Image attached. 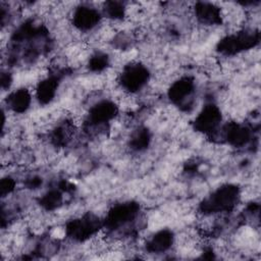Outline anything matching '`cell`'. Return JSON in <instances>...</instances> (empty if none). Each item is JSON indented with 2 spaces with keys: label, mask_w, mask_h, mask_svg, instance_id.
<instances>
[{
  "label": "cell",
  "mask_w": 261,
  "mask_h": 261,
  "mask_svg": "<svg viewBox=\"0 0 261 261\" xmlns=\"http://www.w3.org/2000/svg\"><path fill=\"white\" fill-rule=\"evenodd\" d=\"M197 17L204 23L212 24L221 21V14L218 7L210 3H198L196 5Z\"/></svg>",
  "instance_id": "cell-10"
},
{
  "label": "cell",
  "mask_w": 261,
  "mask_h": 261,
  "mask_svg": "<svg viewBox=\"0 0 261 261\" xmlns=\"http://www.w3.org/2000/svg\"><path fill=\"white\" fill-rule=\"evenodd\" d=\"M194 92V83L191 79L185 77L177 82H175L170 90H169V97L175 103H182L185 102L188 97Z\"/></svg>",
  "instance_id": "cell-8"
},
{
  "label": "cell",
  "mask_w": 261,
  "mask_h": 261,
  "mask_svg": "<svg viewBox=\"0 0 261 261\" xmlns=\"http://www.w3.org/2000/svg\"><path fill=\"white\" fill-rule=\"evenodd\" d=\"M238 200V189L232 186H223L215 191L202 204L205 213H217L227 211L234 206Z\"/></svg>",
  "instance_id": "cell-1"
},
{
  "label": "cell",
  "mask_w": 261,
  "mask_h": 261,
  "mask_svg": "<svg viewBox=\"0 0 261 261\" xmlns=\"http://www.w3.org/2000/svg\"><path fill=\"white\" fill-rule=\"evenodd\" d=\"M115 113V105L108 101H103L91 108L88 121L92 125H101L102 123L108 122L111 118H113Z\"/></svg>",
  "instance_id": "cell-7"
},
{
  "label": "cell",
  "mask_w": 261,
  "mask_h": 261,
  "mask_svg": "<svg viewBox=\"0 0 261 261\" xmlns=\"http://www.w3.org/2000/svg\"><path fill=\"white\" fill-rule=\"evenodd\" d=\"M107 57L104 54H96L94 56H92V58L89 61V67L92 70L95 71H100L102 69H104L107 65Z\"/></svg>",
  "instance_id": "cell-16"
},
{
  "label": "cell",
  "mask_w": 261,
  "mask_h": 261,
  "mask_svg": "<svg viewBox=\"0 0 261 261\" xmlns=\"http://www.w3.org/2000/svg\"><path fill=\"white\" fill-rule=\"evenodd\" d=\"M61 202V196L58 192H50L42 199V205L47 209H53L57 207Z\"/></svg>",
  "instance_id": "cell-15"
},
{
  "label": "cell",
  "mask_w": 261,
  "mask_h": 261,
  "mask_svg": "<svg viewBox=\"0 0 261 261\" xmlns=\"http://www.w3.org/2000/svg\"><path fill=\"white\" fill-rule=\"evenodd\" d=\"M148 77L149 72L145 66L139 63H133L124 67L120 76V83L126 91L136 92L145 86Z\"/></svg>",
  "instance_id": "cell-2"
},
{
  "label": "cell",
  "mask_w": 261,
  "mask_h": 261,
  "mask_svg": "<svg viewBox=\"0 0 261 261\" xmlns=\"http://www.w3.org/2000/svg\"><path fill=\"white\" fill-rule=\"evenodd\" d=\"M14 188V181L10 177L3 178L1 181V195L4 197L6 194L10 193Z\"/></svg>",
  "instance_id": "cell-17"
},
{
  "label": "cell",
  "mask_w": 261,
  "mask_h": 261,
  "mask_svg": "<svg viewBox=\"0 0 261 261\" xmlns=\"http://www.w3.org/2000/svg\"><path fill=\"white\" fill-rule=\"evenodd\" d=\"M6 102L7 107H9L12 111L21 113L29 108L31 103V95L27 89H18L7 96Z\"/></svg>",
  "instance_id": "cell-9"
},
{
  "label": "cell",
  "mask_w": 261,
  "mask_h": 261,
  "mask_svg": "<svg viewBox=\"0 0 261 261\" xmlns=\"http://www.w3.org/2000/svg\"><path fill=\"white\" fill-rule=\"evenodd\" d=\"M99 227V219L93 215H87L81 219H75L67 224V232L76 240H85L95 233Z\"/></svg>",
  "instance_id": "cell-3"
},
{
  "label": "cell",
  "mask_w": 261,
  "mask_h": 261,
  "mask_svg": "<svg viewBox=\"0 0 261 261\" xmlns=\"http://www.w3.org/2000/svg\"><path fill=\"white\" fill-rule=\"evenodd\" d=\"M58 87V82L55 76H48L41 81L37 89V96L40 102L48 103L50 102L56 93Z\"/></svg>",
  "instance_id": "cell-11"
},
{
  "label": "cell",
  "mask_w": 261,
  "mask_h": 261,
  "mask_svg": "<svg viewBox=\"0 0 261 261\" xmlns=\"http://www.w3.org/2000/svg\"><path fill=\"white\" fill-rule=\"evenodd\" d=\"M149 141H150V137L148 132L146 129H143L136 133V135H134L130 141V145H132V148L135 150H142L146 148V146H148Z\"/></svg>",
  "instance_id": "cell-13"
},
{
  "label": "cell",
  "mask_w": 261,
  "mask_h": 261,
  "mask_svg": "<svg viewBox=\"0 0 261 261\" xmlns=\"http://www.w3.org/2000/svg\"><path fill=\"white\" fill-rule=\"evenodd\" d=\"M100 20V13L93 7L81 6L73 13L72 21L74 25L83 31L93 29Z\"/></svg>",
  "instance_id": "cell-5"
},
{
  "label": "cell",
  "mask_w": 261,
  "mask_h": 261,
  "mask_svg": "<svg viewBox=\"0 0 261 261\" xmlns=\"http://www.w3.org/2000/svg\"><path fill=\"white\" fill-rule=\"evenodd\" d=\"M105 13L114 19L121 18L124 14L123 5L118 2H107Z\"/></svg>",
  "instance_id": "cell-14"
},
{
  "label": "cell",
  "mask_w": 261,
  "mask_h": 261,
  "mask_svg": "<svg viewBox=\"0 0 261 261\" xmlns=\"http://www.w3.org/2000/svg\"><path fill=\"white\" fill-rule=\"evenodd\" d=\"M221 120L219 109L212 104L206 105L195 120V127L205 134H212L216 130Z\"/></svg>",
  "instance_id": "cell-4"
},
{
  "label": "cell",
  "mask_w": 261,
  "mask_h": 261,
  "mask_svg": "<svg viewBox=\"0 0 261 261\" xmlns=\"http://www.w3.org/2000/svg\"><path fill=\"white\" fill-rule=\"evenodd\" d=\"M137 213V206L130 203L121 204L109 211L106 222L110 227H117L125 224L134 218Z\"/></svg>",
  "instance_id": "cell-6"
},
{
  "label": "cell",
  "mask_w": 261,
  "mask_h": 261,
  "mask_svg": "<svg viewBox=\"0 0 261 261\" xmlns=\"http://www.w3.org/2000/svg\"><path fill=\"white\" fill-rule=\"evenodd\" d=\"M172 243V234L167 230L158 232L150 242V250L152 251H164Z\"/></svg>",
  "instance_id": "cell-12"
}]
</instances>
